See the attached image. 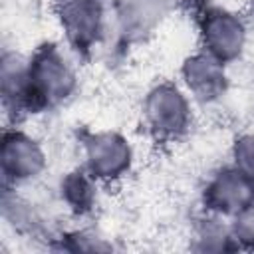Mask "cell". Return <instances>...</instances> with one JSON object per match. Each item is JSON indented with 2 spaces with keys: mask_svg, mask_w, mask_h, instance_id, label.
<instances>
[{
  "mask_svg": "<svg viewBox=\"0 0 254 254\" xmlns=\"http://www.w3.org/2000/svg\"><path fill=\"white\" fill-rule=\"evenodd\" d=\"M28 75L38 111L58 105L75 89V71L54 42H46L28 58Z\"/></svg>",
  "mask_w": 254,
  "mask_h": 254,
  "instance_id": "1",
  "label": "cell"
},
{
  "mask_svg": "<svg viewBox=\"0 0 254 254\" xmlns=\"http://www.w3.org/2000/svg\"><path fill=\"white\" fill-rule=\"evenodd\" d=\"M190 95L171 81L157 83L143 99L141 115L147 131L157 141H173L187 133L192 119Z\"/></svg>",
  "mask_w": 254,
  "mask_h": 254,
  "instance_id": "2",
  "label": "cell"
},
{
  "mask_svg": "<svg viewBox=\"0 0 254 254\" xmlns=\"http://www.w3.org/2000/svg\"><path fill=\"white\" fill-rule=\"evenodd\" d=\"M48 167V157L42 143L30 133L10 127L2 133L0 171L4 187H20L36 181Z\"/></svg>",
  "mask_w": 254,
  "mask_h": 254,
  "instance_id": "3",
  "label": "cell"
},
{
  "mask_svg": "<svg viewBox=\"0 0 254 254\" xmlns=\"http://www.w3.org/2000/svg\"><path fill=\"white\" fill-rule=\"evenodd\" d=\"M202 52L220 60L222 64L234 62L242 56L246 48L248 30L244 20L226 8L212 6L206 8L198 22Z\"/></svg>",
  "mask_w": 254,
  "mask_h": 254,
  "instance_id": "4",
  "label": "cell"
},
{
  "mask_svg": "<svg viewBox=\"0 0 254 254\" xmlns=\"http://www.w3.org/2000/svg\"><path fill=\"white\" fill-rule=\"evenodd\" d=\"M85 171L101 183L121 179L133 163V149L129 141L115 131L91 133L83 141Z\"/></svg>",
  "mask_w": 254,
  "mask_h": 254,
  "instance_id": "5",
  "label": "cell"
},
{
  "mask_svg": "<svg viewBox=\"0 0 254 254\" xmlns=\"http://www.w3.org/2000/svg\"><path fill=\"white\" fill-rule=\"evenodd\" d=\"M58 20L64 36L75 52H89L105 32L103 0H64L58 8Z\"/></svg>",
  "mask_w": 254,
  "mask_h": 254,
  "instance_id": "6",
  "label": "cell"
},
{
  "mask_svg": "<svg viewBox=\"0 0 254 254\" xmlns=\"http://www.w3.org/2000/svg\"><path fill=\"white\" fill-rule=\"evenodd\" d=\"M204 204L218 216L238 214L254 204V179L234 165L218 171L204 187Z\"/></svg>",
  "mask_w": 254,
  "mask_h": 254,
  "instance_id": "7",
  "label": "cell"
},
{
  "mask_svg": "<svg viewBox=\"0 0 254 254\" xmlns=\"http://www.w3.org/2000/svg\"><path fill=\"white\" fill-rule=\"evenodd\" d=\"M181 77L185 91L200 103L218 101L228 85L224 64L206 52H198L187 58L181 67Z\"/></svg>",
  "mask_w": 254,
  "mask_h": 254,
  "instance_id": "8",
  "label": "cell"
},
{
  "mask_svg": "<svg viewBox=\"0 0 254 254\" xmlns=\"http://www.w3.org/2000/svg\"><path fill=\"white\" fill-rule=\"evenodd\" d=\"M2 105L10 113L16 115L22 113H36V101L30 85L28 75V58H24L18 52H4L2 54Z\"/></svg>",
  "mask_w": 254,
  "mask_h": 254,
  "instance_id": "9",
  "label": "cell"
},
{
  "mask_svg": "<svg viewBox=\"0 0 254 254\" xmlns=\"http://www.w3.org/2000/svg\"><path fill=\"white\" fill-rule=\"evenodd\" d=\"M165 0H117L115 22L125 38H139L155 28L165 10Z\"/></svg>",
  "mask_w": 254,
  "mask_h": 254,
  "instance_id": "10",
  "label": "cell"
},
{
  "mask_svg": "<svg viewBox=\"0 0 254 254\" xmlns=\"http://www.w3.org/2000/svg\"><path fill=\"white\" fill-rule=\"evenodd\" d=\"M97 181L85 171L75 169L62 177L60 181V198L73 214H85L93 208L97 196Z\"/></svg>",
  "mask_w": 254,
  "mask_h": 254,
  "instance_id": "11",
  "label": "cell"
},
{
  "mask_svg": "<svg viewBox=\"0 0 254 254\" xmlns=\"http://www.w3.org/2000/svg\"><path fill=\"white\" fill-rule=\"evenodd\" d=\"M232 165L254 179V133L236 137L232 145Z\"/></svg>",
  "mask_w": 254,
  "mask_h": 254,
  "instance_id": "12",
  "label": "cell"
},
{
  "mask_svg": "<svg viewBox=\"0 0 254 254\" xmlns=\"http://www.w3.org/2000/svg\"><path fill=\"white\" fill-rule=\"evenodd\" d=\"M232 218L234 220L228 226L230 228V238L248 246V248H254V204L240 210Z\"/></svg>",
  "mask_w": 254,
  "mask_h": 254,
  "instance_id": "13",
  "label": "cell"
},
{
  "mask_svg": "<svg viewBox=\"0 0 254 254\" xmlns=\"http://www.w3.org/2000/svg\"><path fill=\"white\" fill-rule=\"evenodd\" d=\"M165 2H167V4H169V2H173V0H165ZM175 2H183V0H175Z\"/></svg>",
  "mask_w": 254,
  "mask_h": 254,
  "instance_id": "14",
  "label": "cell"
},
{
  "mask_svg": "<svg viewBox=\"0 0 254 254\" xmlns=\"http://www.w3.org/2000/svg\"><path fill=\"white\" fill-rule=\"evenodd\" d=\"M56 2H64V0H56Z\"/></svg>",
  "mask_w": 254,
  "mask_h": 254,
  "instance_id": "15",
  "label": "cell"
},
{
  "mask_svg": "<svg viewBox=\"0 0 254 254\" xmlns=\"http://www.w3.org/2000/svg\"><path fill=\"white\" fill-rule=\"evenodd\" d=\"M250 2H252V4H254V0H250Z\"/></svg>",
  "mask_w": 254,
  "mask_h": 254,
  "instance_id": "16",
  "label": "cell"
}]
</instances>
